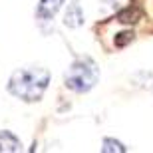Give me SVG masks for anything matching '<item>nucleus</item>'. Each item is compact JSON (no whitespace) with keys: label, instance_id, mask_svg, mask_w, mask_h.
Segmentation results:
<instances>
[{"label":"nucleus","instance_id":"nucleus-1","mask_svg":"<svg viewBox=\"0 0 153 153\" xmlns=\"http://www.w3.org/2000/svg\"><path fill=\"white\" fill-rule=\"evenodd\" d=\"M50 84V70L46 68H20L8 79V91L22 102H40Z\"/></svg>","mask_w":153,"mask_h":153},{"label":"nucleus","instance_id":"nucleus-2","mask_svg":"<svg viewBox=\"0 0 153 153\" xmlns=\"http://www.w3.org/2000/svg\"><path fill=\"white\" fill-rule=\"evenodd\" d=\"M100 82V68L90 56H79L64 74V84L76 94H88Z\"/></svg>","mask_w":153,"mask_h":153},{"label":"nucleus","instance_id":"nucleus-4","mask_svg":"<svg viewBox=\"0 0 153 153\" xmlns=\"http://www.w3.org/2000/svg\"><path fill=\"white\" fill-rule=\"evenodd\" d=\"M66 0H40L38 10H36V16L40 20H50L58 14V10L62 8V4Z\"/></svg>","mask_w":153,"mask_h":153},{"label":"nucleus","instance_id":"nucleus-5","mask_svg":"<svg viewBox=\"0 0 153 153\" xmlns=\"http://www.w3.org/2000/svg\"><path fill=\"white\" fill-rule=\"evenodd\" d=\"M64 24H66L68 28H79V26L84 24V12H82V6H79L78 0H74V2L68 6L66 16H64Z\"/></svg>","mask_w":153,"mask_h":153},{"label":"nucleus","instance_id":"nucleus-3","mask_svg":"<svg viewBox=\"0 0 153 153\" xmlns=\"http://www.w3.org/2000/svg\"><path fill=\"white\" fill-rule=\"evenodd\" d=\"M0 153H24L22 141L12 131L2 129L0 131Z\"/></svg>","mask_w":153,"mask_h":153},{"label":"nucleus","instance_id":"nucleus-8","mask_svg":"<svg viewBox=\"0 0 153 153\" xmlns=\"http://www.w3.org/2000/svg\"><path fill=\"white\" fill-rule=\"evenodd\" d=\"M133 38H135V34L131 32V30H127V32H121V34H117L115 36V46L117 48H123L125 44H129V42H133Z\"/></svg>","mask_w":153,"mask_h":153},{"label":"nucleus","instance_id":"nucleus-7","mask_svg":"<svg viewBox=\"0 0 153 153\" xmlns=\"http://www.w3.org/2000/svg\"><path fill=\"white\" fill-rule=\"evenodd\" d=\"M102 153H125V145L117 139H114V137H103Z\"/></svg>","mask_w":153,"mask_h":153},{"label":"nucleus","instance_id":"nucleus-6","mask_svg":"<svg viewBox=\"0 0 153 153\" xmlns=\"http://www.w3.org/2000/svg\"><path fill=\"white\" fill-rule=\"evenodd\" d=\"M141 16H143L141 8H137L135 4H127L125 8L117 12V20L121 24H135L137 20H141Z\"/></svg>","mask_w":153,"mask_h":153}]
</instances>
